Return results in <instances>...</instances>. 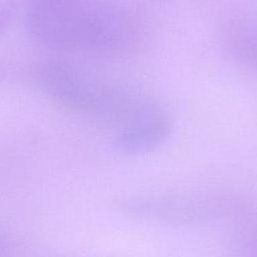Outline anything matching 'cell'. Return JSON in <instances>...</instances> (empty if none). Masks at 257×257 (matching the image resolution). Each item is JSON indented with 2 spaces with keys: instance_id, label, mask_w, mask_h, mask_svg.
I'll return each instance as SVG.
<instances>
[{
  "instance_id": "cell-1",
  "label": "cell",
  "mask_w": 257,
  "mask_h": 257,
  "mask_svg": "<svg viewBox=\"0 0 257 257\" xmlns=\"http://www.w3.org/2000/svg\"><path fill=\"white\" fill-rule=\"evenodd\" d=\"M25 21L43 46L101 55L128 52L138 32L132 11L108 0H32Z\"/></svg>"
},
{
  "instance_id": "cell-2",
  "label": "cell",
  "mask_w": 257,
  "mask_h": 257,
  "mask_svg": "<svg viewBox=\"0 0 257 257\" xmlns=\"http://www.w3.org/2000/svg\"><path fill=\"white\" fill-rule=\"evenodd\" d=\"M38 87L58 104L104 121L119 89L98 83L71 63L45 59L33 67Z\"/></svg>"
},
{
  "instance_id": "cell-3",
  "label": "cell",
  "mask_w": 257,
  "mask_h": 257,
  "mask_svg": "<svg viewBox=\"0 0 257 257\" xmlns=\"http://www.w3.org/2000/svg\"><path fill=\"white\" fill-rule=\"evenodd\" d=\"M111 126L117 150L138 157L155 151L167 140L171 120L159 104L132 96Z\"/></svg>"
},
{
  "instance_id": "cell-4",
  "label": "cell",
  "mask_w": 257,
  "mask_h": 257,
  "mask_svg": "<svg viewBox=\"0 0 257 257\" xmlns=\"http://www.w3.org/2000/svg\"><path fill=\"white\" fill-rule=\"evenodd\" d=\"M17 14V7L12 1H0V36L12 26Z\"/></svg>"
},
{
  "instance_id": "cell-5",
  "label": "cell",
  "mask_w": 257,
  "mask_h": 257,
  "mask_svg": "<svg viewBox=\"0 0 257 257\" xmlns=\"http://www.w3.org/2000/svg\"><path fill=\"white\" fill-rule=\"evenodd\" d=\"M15 247L12 237L0 228V257H14Z\"/></svg>"
}]
</instances>
